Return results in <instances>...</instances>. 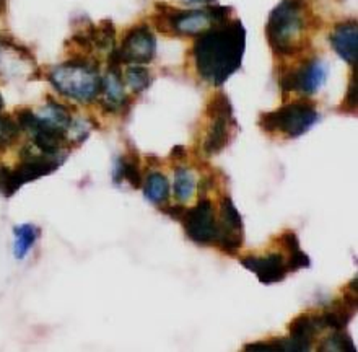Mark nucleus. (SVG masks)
<instances>
[{
	"label": "nucleus",
	"instance_id": "10",
	"mask_svg": "<svg viewBox=\"0 0 358 352\" xmlns=\"http://www.w3.org/2000/svg\"><path fill=\"white\" fill-rule=\"evenodd\" d=\"M66 160V155L62 157H51L44 155L41 152H34L31 147H23L20 150V163L13 170V178L17 183L18 190L27 183L36 181L39 178L51 175L52 171H56L59 167L62 165Z\"/></svg>",
	"mask_w": 358,
	"mask_h": 352
},
{
	"label": "nucleus",
	"instance_id": "24",
	"mask_svg": "<svg viewBox=\"0 0 358 352\" xmlns=\"http://www.w3.org/2000/svg\"><path fill=\"white\" fill-rule=\"evenodd\" d=\"M18 191L13 178V170L7 165H0V195L3 197H12Z\"/></svg>",
	"mask_w": 358,
	"mask_h": 352
},
{
	"label": "nucleus",
	"instance_id": "27",
	"mask_svg": "<svg viewBox=\"0 0 358 352\" xmlns=\"http://www.w3.org/2000/svg\"><path fill=\"white\" fill-rule=\"evenodd\" d=\"M160 211L163 212V214L170 217V219L176 220V222H181L184 214H186L187 207L182 204H170V206H160Z\"/></svg>",
	"mask_w": 358,
	"mask_h": 352
},
{
	"label": "nucleus",
	"instance_id": "4",
	"mask_svg": "<svg viewBox=\"0 0 358 352\" xmlns=\"http://www.w3.org/2000/svg\"><path fill=\"white\" fill-rule=\"evenodd\" d=\"M320 121L316 105L306 98L287 103L278 110L262 113L259 127L267 134H283L288 139H296L306 134Z\"/></svg>",
	"mask_w": 358,
	"mask_h": 352
},
{
	"label": "nucleus",
	"instance_id": "5",
	"mask_svg": "<svg viewBox=\"0 0 358 352\" xmlns=\"http://www.w3.org/2000/svg\"><path fill=\"white\" fill-rule=\"evenodd\" d=\"M207 116L212 119L208 127L206 142H203V152L206 155H217L225 148L231 141V127L236 126L233 118V106L225 93H217L208 101Z\"/></svg>",
	"mask_w": 358,
	"mask_h": 352
},
{
	"label": "nucleus",
	"instance_id": "6",
	"mask_svg": "<svg viewBox=\"0 0 358 352\" xmlns=\"http://www.w3.org/2000/svg\"><path fill=\"white\" fill-rule=\"evenodd\" d=\"M327 80V66L320 57H310L295 67L280 73V88L283 93H300L311 97L322 88Z\"/></svg>",
	"mask_w": 358,
	"mask_h": 352
},
{
	"label": "nucleus",
	"instance_id": "22",
	"mask_svg": "<svg viewBox=\"0 0 358 352\" xmlns=\"http://www.w3.org/2000/svg\"><path fill=\"white\" fill-rule=\"evenodd\" d=\"M20 129L17 119L10 115L0 116V150H5V148L13 146L15 142L18 141Z\"/></svg>",
	"mask_w": 358,
	"mask_h": 352
},
{
	"label": "nucleus",
	"instance_id": "28",
	"mask_svg": "<svg viewBox=\"0 0 358 352\" xmlns=\"http://www.w3.org/2000/svg\"><path fill=\"white\" fill-rule=\"evenodd\" d=\"M170 157L173 158V160H182V158L186 157V147H182V146L173 147Z\"/></svg>",
	"mask_w": 358,
	"mask_h": 352
},
{
	"label": "nucleus",
	"instance_id": "25",
	"mask_svg": "<svg viewBox=\"0 0 358 352\" xmlns=\"http://www.w3.org/2000/svg\"><path fill=\"white\" fill-rule=\"evenodd\" d=\"M277 245L282 246V250L290 255V253L300 250V238L293 230H285L283 234L278 235L277 238Z\"/></svg>",
	"mask_w": 358,
	"mask_h": 352
},
{
	"label": "nucleus",
	"instance_id": "26",
	"mask_svg": "<svg viewBox=\"0 0 358 352\" xmlns=\"http://www.w3.org/2000/svg\"><path fill=\"white\" fill-rule=\"evenodd\" d=\"M310 266H311V260L305 251L296 250L288 255V260H287L288 272H295L298 269H303V267H310Z\"/></svg>",
	"mask_w": 358,
	"mask_h": 352
},
{
	"label": "nucleus",
	"instance_id": "3",
	"mask_svg": "<svg viewBox=\"0 0 358 352\" xmlns=\"http://www.w3.org/2000/svg\"><path fill=\"white\" fill-rule=\"evenodd\" d=\"M48 80L59 95L82 105L96 101L101 93V76L98 62L87 57H72L61 66L52 67Z\"/></svg>",
	"mask_w": 358,
	"mask_h": 352
},
{
	"label": "nucleus",
	"instance_id": "20",
	"mask_svg": "<svg viewBox=\"0 0 358 352\" xmlns=\"http://www.w3.org/2000/svg\"><path fill=\"white\" fill-rule=\"evenodd\" d=\"M245 351L248 352H303L300 346H298L292 338L259 341V343L245 346Z\"/></svg>",
	"mask_w": 358,
	"mask_h": 352
},
{
	"label": "nucleus",
	"instance_id": "30",
	"mask_svg": "<svg viewBox=\"0 0 358 352\" xmlns=\"http://www.w3.org/2000/svg\"><path fill=\"white\" fill-rule=\"evenodd\" d=\"M10 43H12V39H5L3 36H0V51H2L3 46H8Z\"/></svg>",
	"mask_w": 358,
	"mask_h": 352
},
{
	"label": "nucleus",
	"instance_id": "17",
	"mask_svg": "<svg viewBox=\"0 0 358 352\" xmlns=\"http://www.w3.org/2000/svg\"><path fill=\"white\" fill-rule=\"evenodd\" d=\"M143 196L153 204H165L170 197V181L163 173H150L143 181Z\"/></svg>",
	"mask_w": 358,
	"mask_h": 352
},
{
	"label": "nucleus",
	"instance_id": "7",
	"mask_svg": "<svg viewBox=\"0 0 358 352\" xmlns=\"http://www.w3.org/2000/svg\"><path fill=\"white\" fill-rule=\"evenodd\" d=\"M184 232L199 246H212L218 238V220L212 201L202 197L194 207H187L182 217Z\"/></svg>",
	"mask_w": 358,
	"mask_h": 352
},
{
	"label": "nucleus",
	"instance_id": "12",
	"mask_svg": "<svg viewBox=\"0 0 358 352\" xmlns=\"http://www.w3.org/2000/svg\"><path fill=\"white\" fill-rule=\"evenodd\" d=\"M98 101L103 110L111 115L131 108V98L124 92L121 67L108 66V73L101 77V93H99Z\"/></svg>",
	"mask_w": 358,
	"mask_h": 352
},
{
	"label": "nucleus",
	"instance_id": "13",
	"mask_svg": "<svg viewBox=\"0 0 358 352\" xmlns=\"http://www.w3.org/2000/svg\"><path fill=\"white\" fill-rule=\"evenodd\" d=\"M329 43L337 56L349 62L350 66H357L358 62V23L357 20L337 23L332 29Z\"/></svg>",
	"mask_w": 358,
	"mask_h": 352
},
{
	"label": "nucleus",
	"instance_id": "29",
	"mask_svg": "<svg viewBox=\"0 0 358 352\" xmlns=\"http://www.w3.org/2000/svg\"><path fill=\"white\" fill-rule=\"evenodd\" d=\"M147 163H148V167H157V165H160V158H158L157 155H152V153H148Z\"/></svg>",
	"mask_w": 358,
	"mask_h": 352
},
{
	"label": "nucleus",
	"instance_id": "19",
	"mask_svg": "<svg viewBox=\"0 0 358 352\" xmlns=\"http://www.w3.org/2000/svg\"><path fill=\"white\" fill-rule=\"evenodd\" d=\"M173 191H175L176 199L182 204L191 199L194 191H196V178H194L192 171H189L187 168H176Z\"/></svg>",
	"mask_w": 358,
	"mask_h": 352
},
{
	"label": "nucleus",
	"instance_id": "8",
	"mask_svg": "<svg viewBox=\"0 0 358 352\" xmlns=\"http://www.w3.org/2000/svg\"><path fill=\"white\" fill-rule=\"evenodd\" d=\"M114 56L121 66L129 64H150L157 52V38L147 23H141L124 34L121 46L114 49Z\"/></svg>",
	"mask_w": 358,
	"mask_h": 352
},
{
	"label": "nucleus",
	"instance_id": "11",
	"mask_svg": "<svg viewBox=\"0 0 358 352\" xmlns=\"http://www.w3.org/2000/svg\"><path fill=\"white\" fill-rule=\"evenodd\" d=\"M241 265L248 271L255 272L261 284H275L288 276L287 260L282 253H267L264 256L248 255L243 258Z\"/></svg>",
	"mask_w": 358,
	"mask_h": 352
},
{
	"label": "nucleus",
	"instance_id": "23",
	"mask_svg": "<svg viewBox=\"0 0 358 352\" xmlns=\"http://www.w3.org/2000/svg\"><path fill=\"white\" fill-rule=\"evenodd\" d=\"M357 103H358V72L355 66L354 73H352V78H350V83H349V90H347L345 100L341 105V111L354 115V113H357Z\"/></svg>",
	"mask_w": 358,
	"mask_h": 352
},
{
	"label": "nucleus",
	"instance_id": "16",
	"mask_svg": "<svg viewBox=\"0 0 358 352\" xmlns=\"http://www.w3.org/2000/svg\"><path fill=\"white\" fill-rule=\"evenodd\" d=\"M41 235L39 227L33 224H22L13 227V255L17 260H23L29 251L33 250V246L36 245L38 238Z\"/></svg>",
	"mask_w": 358,
	"mask_h": 352
},
{
	"label": "nucleus",
	"instance_id": "14",
	"mask_svg": "<svg viewBox=\"0 0 358 352\" xmlns=\"http://www.w3.org/2000/svg\"><path fill=\"white\" fill-rule=\"evenodd\" d=\"M320 331H322V328L317 314H303L288 325L290 338L300 346L303 352L311 351V346L315 344V336Z\"/></svg>",
	"mask_w": 358,
	"mask_h": 352
},
{
	"label": "nucleus",
	"instance_id": "21",
	"mask_svg": "<svg viewBox=\"0 0 358 352\" xmlns=\"http://www.w3.org/2000/svg\"><path fill=\"white\" fill-rule=\"evenodd\" d=\"M320 352H324V351H337V352H357L355 346H354V341L347 333H344V330L342 331H334L329 338H326L322 343L320 344V348H317Z\"/></svg>",
	"mask_w": 358,
	"mask_h": 352
},
{
	"label": "nucleus",
	"instance_id": "32",
	"mask_svg": "<svg viewBox=\"0 0 358 352\" xmlns=\"http://www.w3.org/2000/svg\"><path fill=\"white\" fill-rule=\"evenodd\" d=\"M208 2H210V0H208Z\"/></svg>",
	"mask_w": 358,
	"mask_h": 352
},
{
	"label": "nucleus",
	"instance_id": "1",
	"mask_svg": "<svg viewBox=\"0 0 358 352\" xmlns=\"http://www.w3.org/2000/svg\"><path fill=\"white\" fill-rule=\"evenodd\" d=\"M246 49V29L240 20L213 24L194 43L197 73L213 87H222L241 67Z\"/></svg>",
	"mask_w": 358,
	"mask_h": 352
},
{
	"label": "nucleus",
	"instance_id": "2",
	"mask_svg": "<svg viewBox=\"0 0 358 352\" xmlns=\"http://www.w3.org/2000/svg\"><path fill=\"white\" fill-rule=\"evenodd\" d=\"M313 13L308 0H282L268 15L266 36L277 56L292 57L305 51L306 29L311 24Z\"/></svg>",
	"mask_w": 358,
	"mask_h": 352
},
{
	"label": "nucleus",
	"instance_id": "31",
	"mask_svg": "<svg viewBox=\"0 0 358 352\" xmlns=\"http://www.w3.org/2000/svg\"><path fill=\"white\" fill-rule=\"evenodd\" d=\"M5 12V0H0V15Z\"/></svg>",
	"mask_w": 358,
	"mask_h": 352
},
{
	"label": "nucleus",
	"instance_id": "18",
	"mask_svg": "<svg viewBox=\"0 0 358 352\" xmlns=\"http://www.w3.org/2000/svg\"><path fill=\"white\" fill-rule=\"evenodd\" d=\"M124 78H126L127 87L131 88L136 95L145 92L147 88L152 85L150 71H148L147 67L141 66V64H129L126 73H124Z\"/></svg>",
	"mask_w": 358,
	"mask_h": 352
},
{
	"label": "nucleus",
	"instance_id": "9",
	"mask_svg": "<svg viewBox=\"0 0 358 352\" xmlns=\"http://www.w3.org/2000/svg\"><path fill=\"white\" fill-rule=\"evenodd\" d=\"M245 241L243 220L233 201L228 196L222 197L220 202V220H218V238L215 246L222 253L236 256Z\"/></svg>",
	"mask_w": 358,
	"mask_h": 352
},
{
	"label": "nucleus",
	"instance_id": "15",
	"mask_svg": "<svg viewBox=\"0 0 358 352\" xmlns=\"http://www.w3.org/2000/svg\"><path fill=\"white\" fill-rule=\"evenodd\" d=\"M126 180L134 190H141L143 185V176L141 170V157L136 148H132L127 155H121L116 158L113 171L114 185H121Z\"/></svg>",
	"mask_w": 358,
	"mask_h": 352
}]
</instances>
